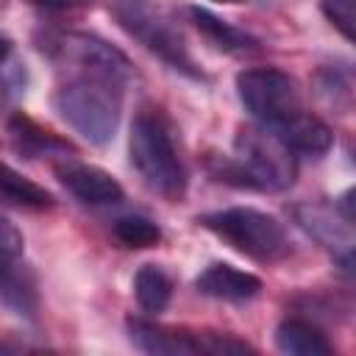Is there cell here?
Returning <instances> with one entry per match:
<instances>
[{"mask_svg": "<svg viewBox=\"0 0 356 356\" xmlns=\"http://www.w3.org/2000/svg\"><path fill=\"white\" fill-rule=\"evenodd\" d=\"M217 175L225 184L259 192H284L295 184L298 156L264 125H245L236 131L234 156L217 159Z\"/></svg>", "mask_w": 356, "mask_h": 356, "instance_id": "1", "label": "cell"}, {"mask_svg": "<svg viewBox=\"0 0 356 356\" xmlns=\"http://www.w3.org/2000/svg\"><path fill=\"white\" fill-rule=\"evenodd\" d=\"M53 106L61 114V120L86 142L106 145L114 139L120 125L122 83L78 72L72 81L56 89Z\"/></svg>", "mask_w": 356, "mask_h": 356, "instance_id": "2", "label": "cell"}, {"mask_svg": "<svg viewBox=\"0 0 356 356\" xmlns=\"http://www.w3.org/2000/svg\"><path fill=\"white\" fill-rule=\"evenodd\" d=\"M128 156L147 189L167 200H178L186 192V170L175 150L170 125L159 111H139L131 122Z\"/></svg>", "mask_w": 356, "mask_h": 356, "instance_id": "3", "label": "cell"}, {"mask_svg": "<svg viewBox=\"0 0 356 356\" xmlns=\"http://www.w3.org/2000/svg\"><path fill=\"white\" fill-rule=\"evenodd\" d=\"M108 11L117 19V25L128 36H134L145 50L159 56L172 70L189 78H200V70L195 67V58L186 47V39L167 8L150 0H108Z\"/></svg>", "mask_w": 356, "mask_h": 356, "instance_id": "4", "label": "cell"}, {"mask_svg": "<svg viewBox=\"0 0 356 356\" xmlns=\"http://www.w3.org/2000/svg\"><path fill=\"white\" fill-rule=\"evenodd\" d=\"M200 225L209 228L214 236H220L225 245H231L236 253L253 261L267 264L289 253V239H286L284 225L273 214L250 209V206H234V209L203 214Z\"/></svg>", "mask_w": 356, "mask_h": 356, "instance_id": "5", "label": "cell"}, {"mask_svg": "<svg viewBox=\"0 0 356 356\" xmlns=\"http://www.w3.org/2000/svg\"><path fill=\"white\" fill-rule=\"evenodd\" d=\"M236 92L242 106L250 111V117L275 131L286 120L303 111L300 89L295 78H289L284 70L275 67H250L236 75Z\"/></svg>", "mask_w": 356, "mask_h": 356, "instance_id": "6", "label": "cell"}, {"mask_svg": "<svg viewBox=\"0 0 356 356\" xmlns=\"http://www.w3.org/2000/svg\"><path fill=\"white\" fill-rule=\"evenodd\" d=\"M128 337L131 342L150 353V356H197V353H211V356H225V353H248L250 345L234 339L231 334H217V331H186V328H170L159 325L142 317L128 320Z\"/></svg>", "mask_w": 356, "mask_h": 356, "instance_id": "7", "label": "cell"}, {"mask_svg": "<svg viewBox=\"0 0 356 356\" xmlns=\"http://www.w3.org/2000/svg\"><path fill=\"white\" fill-rule=\"evenodd\" d=\"M56 53L72 61L81 75H95L114 83H125L134 72L131 61L114 44L95 33H67L56 42Z\"/></svg>", "mask_w": 356, "mask_h": 356, "instance_id": "8", "label": "cell"}, {"mask_svg": "<svg viewBox=\"0 0 356 356\" xmlns=\"http://www.w3.org/2000/svg\"><path fill=\"white\" fill-rule=\"evenodd\" d=\"M292 220L325 250H331L345 270H350L353 261V231L350 222L325 203H298L292 206Z\"/></svg>", "mask_w": 356, "mask_h": 356, "instance_id": "9", "label": "cell"}, {"mask_svg": "<svg viewBox=\"0 0 356 356\" xmlns=\"http://www.w3.org/2000/svg\"><path fill=\"white\" fill-rule=\"evenodd\" d=\"M0 300L17 317L33 320L39 312V286L33 270L22 261L19 250L0 248Z\"/></svg>", "mask_w": 356, "mask_h": 356, "instance_id": "10", "label": "cell"}, {"mask_svg": "<svg viewBox=\"0 0 356 356\" xmlns=\"http://www.w3.org/2000/svg\"><path fill=\"white\" fill-rule=\"evenodd\" d=\"M58 178L86 206H114V203L122 200L120 181L111 172H106L95 164L67 161L64 167H58Z\"/></svg>", "mask_w": 356, "mask_h": 356, "instance_id": "11", "label": "cell"}, {"mask_svg": "<svg viewBox=\"0 0 356 356\" xmlns=\"http://www.w3.org/2000/svg\"><path fill=\"white\" fill-rule=\"evenodd\" d=\"M195 289L206 298H217V300H228V303H245L261 292V281L253 273L236 270L234 264L214 261L195 278Z\"/></svg>", "mask_w": 356, "mask_h": 356, "instance_id": "12", "label": "cell"}, {"mask_svg": "<svg viewBox=\"0 0 356 356\" xmlns=\"http://www.w3.org/2000/svg\"><path fill=\"white\" fill-rule=\"evenodd\" d=\"M273 134H278V139H281L295 156H323V153L331 150V142H334L331 128H328L320 117L309 114L306 108H303L300 114H295L292 120H286V122H284L281 128H275Z\"/></svg>", "mask_w": 356, "mask_h": 356, "instance_id": "13", "label": "cell"}, {"mask_svg": "<svg viewBox=\"0 0 356 356\" xmlns=\"http://www.w3.org/2000/svg\"><path fill=\"white\" fill-rule=\"evenodd\" d=\"M189 17H192L195 28L203 33V39H206L209 44H214L217 50H222V53L245 56V53H256V50L261 47L256 36H250L248 31H242V28H236V25H231V22H225V19H220L217 14H211V11L200 8V6H192V8H189Z\"/></svg>", "mask_w": 356, "mask_h": 356, "instance_id": "14", "label": "cell"}, {"mask_svg": "<svg viewBox=\"0 0 356 356\" xmlns=\"http://www.w3.org/2000/svg\"><path fill=\"white\" fill-rule=\"evenodd\" d=\"M275 345L281 353L289 356H328L331 353V342L325 339V334L303 317H286L278 328H275Z\"/></svg>", "mask_w": 356, "mask_h": 356, "instance_id": "15", "label": "cell"}, {"mask_svg": "<svg viewBox=\"0 0 356 356\" xmlns=\"http://www.w3.org/2000/svg\"><path fill=\"white\" fill-rule=\"evenodd\" d=\"M134 295L145 314H159L170 306L172 278L159 264H142L134 275Z\"/></svg>", "mask_w": 356, "mask_h": 356, "instance_id": "16", "label": "cell"}, {"mask_svg": "<svg viewBox=\"0 0 356 356\" xmlns=\"http://www.w3.org/2000/svg\"><path fill=\"white\" fill-rule=\"evenodd\" d=\"M8 134H11L14 145H17V150H19V153H25V156L70 153V145H67L64 139L53 136L50 131L39 128L33 120H28V117H22V114L11 117V122H8Z\"/></svg>", "mask_w": 356, "mask_h": 356, "instance_id": "17", "label": "cell"}, {"mask_svg": "<svg viewBox=\"0 0 356 356\" xmlns=\"http://www.w3.org/2000/svg\"><path fill=\"white\" fill-rule=\"evenodd\" d=\"M0 197L8 203L25 206V209H50L53 206V195L44 186L19 175L8 164H0Z\"/></svg>", "mask_w": 356, "mask_h": 356, "instance_id": "18", "label": "cell"}, {"mask_svg": "<svg viewBox=\"0 0 356 356\" xmlns=\"http://www.w3.org/2000/svg\"><path fill=\"white\" fill-rule=\"evenodd\" d=\"M114 236L125 248H153L161 239V228L142 214H125L114 220Z\"/></svg>", "mask_w": 356, "mask_h": 356, "instance_id": "19", "label": "cell"}, {"mask_svg": "<svg viewBox=\"0 0 356 356\" xmlns=\"http://www.w3.org/2000/svg\"><path fill=\"white\" fill-rule=\"evenodd\" d=\"M320 11L325 14V19H328L348 42L356 39V31H353V0H323V3H320Z\"/></svg>", "mask_w": 356, "mask_h": 356, "instance_id": "20", "label": "cell"}, {"mask_svg": "<svg viewBox=\"0 0 356 356\" xmlns=\"http://www.w3.org/2000/svg\"><path fill=\"white\" fill-rule=\"evenodd\" d=\"M39 8H47V11H61V8H72V6H83L89 0H28Z\"/></svg>", "mask_w": 356, "mask_h": 356, "instance_id": "21", "label": "cell"}, {"mask_svg": "<svg viewBox=\"0 0 356 356\" xmlns=\"http://www.w3.org/2000/svg\"><path fill=\"white\" fill-rule=\"evenodd\" d=\"M11 50H14V42H11L6 33H0V64H6V61H8Z\"/></svg>", "mask_w": 356, "mask_h": 356, "instance_id": "22", "label": "cell"}, {"mask_svg": "<svg viewBox=\"0 0 356 356\" xmlns=\"http://www.w3.org/2000/svg\"><path fill=\"white\" fill-rule=\"evenodd\" d=\"M214 3H242V0H214Z\"/></svg>", "mask_w": 356, "mask_h": 356, "instance_id": "23", "label": "cell"}, {"mask_svg": "<svg viewBox=\"0 0 356 356\" xmlns=\"http://www.w3.org/2000/svg\"><path fill=\"white\" fill-rule=\"evenodd\" d=\"M3 6H6V0H0V8H3Z\"/></svg>", "mask_w": 356, "mask_h": 356, "instance_id": "24", "label": "cell"}]
</instances>
